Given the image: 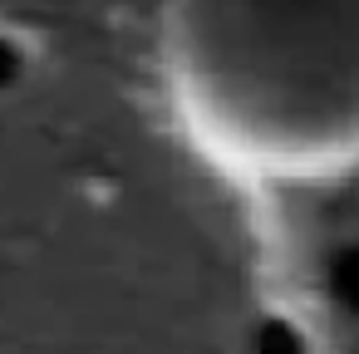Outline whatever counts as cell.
<instances>
[{"mask_svg": "<svg viewBox=\"0 0 359 354\" xmlns=\"http://www.w3.org/2000/svg\"><path fill=\"white\" fill-rule=\"evenodd\" d=\"M15 79H20V50H15L6 35H0V89L15 84Z\"/></svg>", "mask_w": 359, "mask_h": 354, "instance_id": "6da1fadb", "label": "cell"}]
</instances>
